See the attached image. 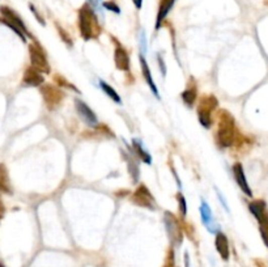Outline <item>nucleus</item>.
<instances>
[{"mask_svg": "<svg viewBox=\"0 0 268 267\" xmlns=\"http://www.w3.org/2000/svg\"><path fill=\"white\" fill-rule=\"evenodd\" d=\"M132 203H135L136 206L141 207V208H148V209H156L157 203L154 200L153 195L149 191L145 185H139L136 187V190L132 193L131 195Z\"/></svg>", "mask_w": 268, "mask_h": 267, "instance_id": "0eeeda50", "label": "nucleus"}, {"mask_svg": "<svg viewBox=\"0 0 268 267\" xmlns=\"http://www.w3.org/2000/svg\"><path fill=\"white\" fill-rule=\"evenodd\" d=\"M113 42H114L117 47L114 48V65L118 68L119 71L130 72V67H131V62H130V55H128L127 50L125 47H122V45L118 42V39L114 38L112 36Z\"/></svg>", "mask_w": 268, "mask_h": 267, "instance_id": "1a4fd4ad", "label": "nucleus"}, {"mask_svg": "<svg viewBox=\"0 0 268 267\" xmlns=\"http://www.w3.org/2000/svg\"><path fill=\"white\" fill-rule=\"evenodd\" d=\"M176 3V0H160V4H158V11H157V17H156V25H154V29L160 30L161 26H163L164 21L168 17L169 12L172 11L173 6Z\"/></svg>", "mask_w": 268, "mask_h": 267, "instance_id": "2eb2a0df", "label": "nucleus"}, {"mask_svg": "<svg viewBox=\"0 0 268 267\" xmlns=\"http://www.w3.org/2000/svg\"><path fill=\"white\" fill-rule=\"evenodd\" d=\"M177 202H178V209L179 213H181V218L185 219L187 216V202H186V198L183 196V194H177Z\"/></svg>", "mask_w": 268, "mask_h": 267, "instance_id": "393cba45", "label": "nucleus"}, {"mask_svg": "<svg viewBox=\"0 0 268 267\" xmlns=\"http://www.w3.org/2000/svg\"><path fill=\"white\" fill-rule=\"evenodd\" d=\"M264 4H265V6H268V0H265V2H264Z\"/></svg>", "mask_w": 268, "mask_h": 267, "instance_id": "c9c22d12", "label": "nucleus"}, {"mask_svg": "<svg viewBox=\"0 0 268 267\" xmlns=\"http://www.w3.org/2000/svg\"><path fill=\"white\" fill-rule=\"evenodd\" d=\"M139 41H140V51H141V54H147V51H148V46H147V37H145V32H144V30H141L140 32V39H139Z\"/></svg>", "mask_w": 268, "mask_h": 267, "instance_id": "c85d7f7f", "label": "nucleus"}, {"mask_svg": "<svg viewBox=\"0 0 268 267\" xmlns=\"http://www.w3.org/2000/svg\"><path fill=\"white\" fill-rule=\"evenodd\" d=\"M132 3H134L136 10H141V7H143V0H132Z\"/></svg>", "mask_w": 268, "mask_h": 267, "instance_id": "473e14b6", "label": "nucleus"}, {"mask_svg": "<svg viewBox=\"0 0 268 267\" xmlns=\"http://www.w3.org/2000/svg\"><path fill=\"white\" fill-rule=\"evenodd\" d=\"M29 57H30V66L37 68L42 74H50L51 72V67L48 65L47 57H46L42 46L37 41H33L29 45Z\"/></svg>", "mask_w": 268, "mask_h": 267, "instance_id": "423d86ee", "label": "nucleus"}, {"mask_svg": "<svg viewBox=\"0 0 268 267\" xmlns=\"http://www.w3.org/2000/svg\"><path fill=\"white\" fill-rule=\"evenodd\" d=\"M216 142L221 148H230V147L240 148L241 145L247 144L245 136L236 127L233 116L227 110L217 112Z\"/></svg>", "mask_w": 268, "mask_h": 267, "instance_id": "f257e3e1", "label": "nucleus"}, {"mask_svg": "<svg viewBox=\"0 0 268 267\" xmlns=\"http://www.w3.org/2000/svg\"><path fill=\"white\" fill-rule=\"evenodd\" d=\"M77 24H79L81 37L85 41L97 39L102 33V28L98 21L96 11L93 10L88 2L84 3L77 11Z\"/></svg>", "mask_w": 268, "mask_h": 267, "instance_id": "f03ea898", "label": "nucleus"}, {"mask_svg": "<svg viewBox=\"0 0 268 267\" xmlns=\"http://www.w3.org/2000/svg\"><path fill=\"white\" fill-rule=\"evenodd\" d=\"M139 61H140V67H141V72H143V77L145 83L148 84V87L150 88L152 90V93L157 97V98H160V93H158V88H157L156 83L153 80V76H152V72H150V68L148 66L147 61L144 58V55L140 54L139 55Z\"/></svg>", "mask_w": 268, "mask_h": 267, "instance_id": "4468645a", "label": "nucleus"}, {"mask_svg": "<svg viewBox=\"0 0 268 267\" xmlns=\"http://www.w3.org/2000/svg\"><path fill=\"white\" fill-rule=\"evenodd\" d=\"M157 58H158V66H160L161 74H163V76H165V75H166V67H165V65H164L163 55L158 54V55H157Z\"/></svg>", "mask_w": 268, "mask_h": 267, "instance_id": "7c9ffc66", "label": "nucleus"}, {"mask_svg": "<svg viewBox=\"0 0 268 267\" xmlns=\"http://www.w3.org/2000/svg\"><path fill=\"white\" fill-rule=\"evenodd\" d=\"M132 152H134V153L136 154L137 157L140 158L143 163H145V164L148 165L152 164V157H150V154L143 148V144H141V142L139 139H134V140H132Z\"/></svg>", "mask_w": 268, "mask_h": 267, "instance_id": "412c9836", "label": "nucleus"}, {"mask_svg": "<svg viewBox=\"0 0 268 267\" xmlns=\"http://www.w3.org/2000/svg\"><path fill=\"white\" fill-rule=\"evenodd\" d=\"M164 222H165L166 233L169 236L170 241L174 245H181L182 242V226L181 223L177 220V218L172 212H165L164 216Z\"/></svg>", "mask_w": 268, "mask_h": 267, "instance_id": "6e6552de", "label": "nucleus"}, {"mask_svg": "<svg viewBox=\"0 0 268 267\" xmlns=\"http://www.w3.org/2000/svg\"><path fill=\"white\" fill-rule=\"evenodd\" d=\"M102 7L105 8V10L110 11V12L117 13V15H119V13H121V8L118 7V4L114 3V2H112V0H106V2H102Z\"/></svg>", "mask_w": 268, "mask_h": 267, "instance_id": "a878e982", "label": "nucleus"}, {"mask_svg": "<svg viewBox=\"0 0 268 267\" xmlns=\"http://www.w3.org/2000/svg\"><path fill=\"white\" fill-rule=\"evenodd\" d=\"M217 108H219V101L212 94H205L199 101L196 113H198L199 122L204 129H211L212 114L213 112H216Z\"/></svg>", "mask_w": 268, "mask_h": 267, "instance_id": "20e7f679", "label": "nucleus"}, {"mask_svg": "<svg viewBox=\"0 0 268 267\" xmlns=\"http://www.w3.org/2000/svg\"><path fill=\"white\" fill-rule=\"evenodd\" d=\"M249 209L256 220L260 219L264 213L268 212L267 203H265L263 199L252 200V202L249 204Z\"/></svg>", "mask_w": 268, "mask_h": 267, "instance_id": "aec40b11", "label": "nucleus"}, {"mask_svg": "<svg viewBox=\"0 0 268 267\" xmlns=\"http://www.w3.org/2000/svg\"><path fill=\"white\" fill-rule=\"evenodd\" d=\"M41 96L45 101V105L48 110H57L63 102L66 93L63 92L62 88L58 85H51V84H43L39 87Z\"/></svg>", "mask_w": 268, "mask_h": 267, "instance_id": "39448f33", "label": "nucleus"}, {"mask_svg": "<svg viewBox=\"0 0 268 267\" xmlns=\"http://www.w3.org/2000/svg\"><path fill=\"white\" fill-rule=\"evenodd\" d=\"M0 23H3L4 25L11 28L21 38L23 42H26L28 37L32 38V34L26 29V25L24 24L23 19L17 15V12H15L12 8H10V7H0Z\"/></svg>", "mask_w": 268, "mask_h": 267, "instance_id": "7ed1b4c3", "label": "nucleus"}, {"mask_svg": "<svg viewBox=\"0 0 268 267\" xmlns=\"http://www.w3.org/2000/svg\"><path fill=\"white\" fill-rule=\"evenodd\" d=\"M232 172H233L234 180H236L237 185L240 187L242 193L249 198H252V190L251 187L249 186V182H247V178H246L245 169H243L242 164L241 163H236L232 168Z\"/></svg>", "mask_w": 268, "mask_h": 267, "instance_id": "f8f14e48", "label": "nucleus"}, {"mask_svg": "<svg viewBox=\"0 0 268 267\" xmlns=\"http://www.w3.org/2000/svg\"><path fill=\"white\" fill-rule=\"evenodd\" d=\"M99 87H101V89L103 90V93L106 94V96H109L110 98H112L113 101H114L115 103H119L121 105L122 103V98L121 96L118 94V92L114 89V88L112 87V85H109L106 81L103 80H99Z\"/></svg>", "mask_w": 268, "mask_h": 267, "instance_id": "4be33fe9", "label": "nucleus"}, {"mask_svg": "<svg viewBox=\"0 0 268 267\" xmlns=\"http://www.w3.org/2000/svg\"><path fill=\"white\" fill-rule=\"evenodd\" d=\"M55 28H57L58 33H59V36H61V38L63 39L64 43H66L68 47H72V46H74V41H72V38H71V36L68 34L67 30L64 29L63 26H61L58 23H55Z\"/></svg>", "mask_w": 268, "mask_h": 267, "instance_id": "b1692460", "label": "nucleus"}, {"mask_svg": "<svg viewBox=\"0 0 268 267\" xmlns=\"http://www.w3.org/2000/svg\"><path fill=\"white\" fill-rule=\"evenodd\" d=\"M182 97V101L185 102V105H187L188 108H192L196 102V98H198V87L195 85L194 79L191 77V81H190V85H187L185 90L181 94Z\"/></svg>", "mask_w": 268, "mask_h": 267, "instance_id": "f3484780", "label": "nucleus"}, {"mask_svg": "<svg viewBox=\"0 0 268 267\" xmlns=\"http://www.w3.org/2000/svg\"><path fill=\"white\" fill-rule=\"evenodd\" d=\"M23 84L26 87H41L45 84V77L41 71H38L37 68L33 66H29L24 71L23 75Z\"/></svg>", "mask_w": 268, "mask_h": 267, "instance_id": "ddd939ff", "label": "nucleus"}, {"mask_svg": "<svg viewBox=\"0 0 268 267\" xmlns=\"http://www.w3.org/2000/svg\"><path fill=\"white\" fill-rule=\"evenodd\" d=\"M200 216H201V222H203V224H204L205 228L211 232V233H215V235H217V233L220 232V226H219V224L215 222L213 213H212L211 207H209V204H208L205 200H201Z\"/></svg>", "mask_w": 268, "mask_h": 267, "instance_id": "9b49d317", "label": "nucleus"}, {"mask_svg": "<svg viewBox=\"0 0 268 267\" xmlns=\"http://www.w3.org/2000/svg\"><path fill=\"white\" fill-rule=\"evenodd\" d=\"M0 191L4 194H12L10 173L4 164H0Z\"/></svg>", "mask_w": 268, "mask_h": 267, "instance_id": "6ab92c4d", "label": "nucleus"}, {"mask_svg": "<svg viewBox=\"0 0 268 267\" xmlns=\"http://www.w3.org/2000/svg\"><path fill=\"white\" fill-rule=\"evenodd\" d=\"M75 109H76L77 114L83 119V122L85 125H88L89 127H93V129L98 127V118L94 114V112L83 100H75Z\"/></svg>", "mask_w": 268, "mask_h": 267, "instance_id": "9d476101", "label": "nucleus"}, {"mask_svg": "<svg viewBox=\"0 0 268 267\" xmlns=\"http://www.w3.org/2000/svg\"><path fill=\"white\" fill-rule=\"evenodd\" d=\"M125 157L127 160L128 164V173L131 174V178L136 184L139 181V174H140V168H139V161H137V156L134 152H126Z\"/></svg>", "mask_w": 268, "mask_h": 267, "instance_id": "a211bd4d", "label": "nucleus"}, {"mask_svg": "<svg viewBox=\"0 0 268 267\" xmlns=\"http://www.w3.org/2000/svg\"><path fill=\"white\" fill-rule=\"evenodd\" d=\"M216 191H217V190H216ZM217 198H219V199H220V202L223 203L224 208L227 209V211H229V208H228V204H227V202H225V199H224V198H223V195H221V193H220V191H217Z\"/></svg>", "mask_w": 268, "mask_h": 267, "instance_id": "2f4dec72", "label": "nucleus"}, {"mask_svg": "<svg viewBox=\"0 0 268 267\" xmlns=\"http://www.w3.org/2000/svg\"><path fill=\"white\" fill-rule=\"evenodd\" d=\"M215 246H216L217 253L220 254V257L223 258L224 261H228L230 255L229 250V241H228V237L224 233L219 232L215 238Z\"/></svg>", "mask_w": 268, "mask_h": 267, "instance_id": "dca6fc26", "label": "nucleus"}, {"mask_svg": "<svg viewBox=\"0 0 268 267\" xmlns=\"http://www.w3.org/2000/svg\"><path fill=\"white\" fill-rule=\"evenodd\" d=\"M174 249L170 248L168 254H166V259H165V266L164 267H174L176 264V259H174Z\"/></svg>", "mask_w": 268, "mask_h": 267, "instance_id": "bb28decb", "label": "nucleus"}, {"mask_svg": "<svg viewBox=\"0 0 268 267\" xmlns=\"http://www.w3.org/2000/svg\"><path fill=\"white\" fill-rule=\"evenodd\" d=\"M88 3L92 6V8L94 11H99V8L102 6V2H101V0H88Z\"/></svg>", "mask_w": 268, "mask_h": 267, "instance_id": "c756f323", "label": "nucleus"}, {"mask_svg": "<svg viewBox=\"0 0 268 267\" xmlns=\"http://www.w3.org/2000/svg\"><path fill=\"white\" fill-rule=\"evenodd\" d=\"M128 194H130V191L128 190H121V191H118V193H117V195L121 196V195H128Z\"/></svg>", "mask_w": 268, "mask_h": 267, "instance_id": "f704fd0d", "label": "nucleus"}, {"mask_svg": "<svg viewBox=\"0 0 268 267\" xmlns=\"http://www.w3.org/2000/svg\"><path fill=\"white\" fill-rule=\"evenodd\" d=\"M29 8H30V11H32V12H33V15H34V17H35V19H37V21H38L39 24H42V25L45 26V25H46L45 20H43V17H42L41 13L38 12V10H37V8H35L34 4H32V3L29 4Z\"/></svg>", "mask_w": 268, "mask_h": 267, "instance_id": "cd10ccee", "label": "nucleus"}, {"mask_svg": "<svg viewBox=\"0 0 268 267\" xmlns=\"http://www.w3.org/2000/svg\"><path fill=\"white\" fill-rule=\"evenodd\" d=\"M185 266L190 267V257H188V253H185Z\"/></svg>", "mask_w": 268, "mask_h": 267, "instance_id": "72a5a7b5", "label": "nucleus"}, {"mask_svg": "<svg viewBox=\"0 0 268 267\" xmlns=\"http://www.w3.org/2000/svg\"><path fill=\"white\" fill-rule=\"evenodd\" d=\"M52 79H54L55 84H57L58 87L62 88V89H70V90H74V92H76V93H80V90L77 89V88L75 87L74 84L71 83V81H68L66 77L62 76L61 74H55Z\"/></svg>", "mask_w": 268, "mask_h": 267, "instance_id": "5701e85b", "label": "nucleus"}]
</instances>
